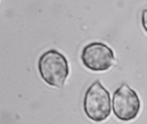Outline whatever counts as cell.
<instances>
[{
  "label": "cell",
  "mask_w": 147,
  "mask_h": 124,
  "mask_svg": "<svg viewBox=\"0 0 147 124\" xmlns=\"http://www.w3.org/2000/svg\"><path fill=\"white\" fill-rule=\"evenodd\" d=\"M41 77L51 86L61 88L69 74V63L63 55L52 49L42 54L38 61Z\"/></svg>",
  "instance_id": "1"
},
{
  "label": "cell",
  "mask_w": 147,
  "mask_h": 124,
  "mask_svg": "<svg viewBox=\"0 0 147 124\" xmlns=\"http://www.w3.org/2000/svg\"><path fill=\"white\" fill-rule=\"evenodd\" d=\"M84 109L87 116L96 122L104 121L110 115V94L98 80L93 83L86 91Z\"/></svg>",
  "instance_id": "2"
},
{
  "label": "cell",
  "mask_w": 147,
  "mask_h": 124,
  "mask_svg": "<svg viewBox=\"0 0 147 124\" xmlns=\"http://www.w3.org/2000/svg\"><path fill=\"white\" fill-rule=\"evenodd\" d=\"M113 110L115 116L123 121L134 119L139 113L141 101L138 95L127 84L123 83L113 94Z\"/></svg>",
  "instance_id": "3"
},
{
  "label": "cell",
  "mask_w": 147,
  "mask_h": 124,
  "mask_svg": "<svg viewBox=\"0 0 147 124\" xmlns=\"http://www.w3.org/2000/svg\"><path fill=\"white\" fill-rule=\"evenodd\" d=\"M81 58L84 65L94 71L108 70L115 61L112 49L101 42H93L85 46Z\"/></svg>",
  "instance_id": "4"
},
{
  "label": "cell",
  "mask_w": 147,
  "mask_h": 124,
  "mask_svg": "<svg viewBox=\"0 0 147 124\" xmlns=\"http://www.w3.org/2000/svg\"><path fill=\"white\" fill-rule=\"evenodd\" d=\"M141 21L142 27L147 33V9H144L142 11Z\"/></svg>",
  "instance_id": "5"
}]
</instances>
